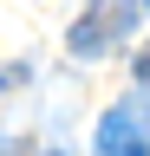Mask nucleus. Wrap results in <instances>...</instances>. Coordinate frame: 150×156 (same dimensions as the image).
Here are the masks:
<instances>
[{
    "instance_id": "2",
    "label": "nucleus",
    "mask_w": 150,
    "mask_h": 156,
    "mask_svg": "<svg viewBox=\"0 0 150 156\" xmlns=\"http://www.w3.org/2000/svg\"><path fill=\"white\" fill-rule=\"evenodd\" d=\"M98 156H150V91L124 98L98 124Z\"/></svg>"
},
{
    "instance_id": "1",
    "label": "nucleus",
    "mask_w": 150,
    "mask_h": 156,
    "mask_svg": "<svg viewBox=\"0 0 150 156\" xmlns=\"http://www.w3.org/2000/svg\"><path fill=\"white\" fill-rule=\"evenodd\" d=\"M130 26H137V0H91V13L65 33V46L79 58H104L111 46H124Z\"/></svg>"
},
{
    "instance_id": "3",
    "label": "nucleus",
    "mask_w": 150,
    "mask_h": 156,
    "mask_svg": "<svg viewBox=\"0 0 150 156\" xmlns=\"http://www.w3.org/2000/svg\"><path fill=\"white\" fill-rule=\"evenodd\" d=\"M137 78H144V85H150V52H137Z\"/></svg>"
},
{
    "instance_id": "4",
    "label": "nucleus",
    "mask_w": 150,
    "mask_h": 156,
    "mask_svg": "<svg viewBox=\"0 0 150 156\" xmlns=\"http://www.w3.org/2000/svg\"><path fill=\"white\" fill-rule=\"evenodd\" d=\"M144 7H150V0H144Z\"/></svg>"
}]
</instances>
